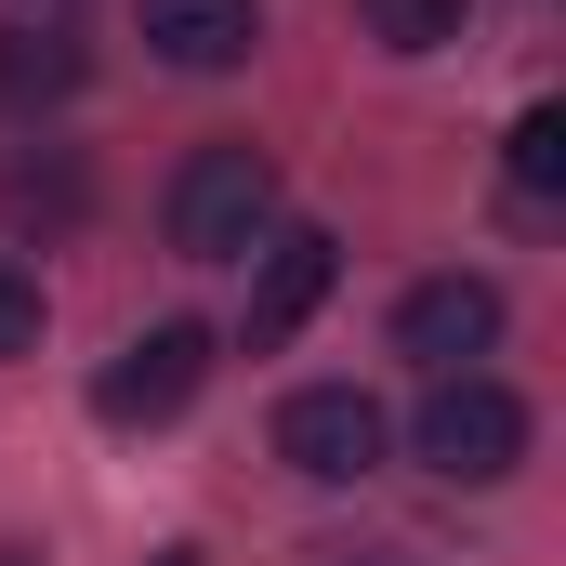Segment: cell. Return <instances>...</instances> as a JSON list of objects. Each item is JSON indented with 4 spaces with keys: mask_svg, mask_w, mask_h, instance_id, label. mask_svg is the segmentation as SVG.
<instances>
[{
    "mask_svg": "<svg viewBox=\"0 0 566 566\" xmlns=\"http://www.w3.org/2000/svg\"><path fill=\"white\" fill-rule=\"evenodd\" d=\"M329 277H343V238H316V224L264 238V277H251V356H277L290 329L329 303Z\"/></svg>",
    "mask_w": 566,
    "mask_h": 566,
    "instance_id": "7",
    "label": "cell"
},
{
    "mask_svg": "<svg viewBox=\"0 0 566 566\" xmlns=\"http://www.w3.org/2000/svg\"><path fill=\"white\" fill-rule=\"evenodd\" d=\"M158 566H198V554H158Z\"/></svg>",
    "mask_w": 566,
    "mask_h": 566,
    "instance_id": "12",
    "label": "cell"
},
{
    "mask_svg": "<svg viewBox=\"0 0 566 566\" xmlns=\"http://www.w3.org/2000/svg\"><path fill=\"white\" fill-rule=\"evenodd\" d=\"M0 566H40V554H0Z\"/></svg>",
    "mask_w": 566,
    "mask_h": 566,
    "instance_id": "13",
    "label": "cell"
},
{
    "mask_svg": "<svg viewBox=\"0 0 566 566\" xmlns=\"http://www.w3.org/2000/svg\"><path fill=\"white\" fill-rule=\"evenodd\" d=\"M93 80V53L66 40V27H0V106L13 119H40V106H66Z\"/></svg>",
    "mask_w": 566,
    "mask_h": 566,
    "instance_id": "8",
    "label": "cell"
},
{
    "mask_svg": "<svg viewBox=\"0 0 566 566\" xmlns=\"http://www.w3.org/2000/svg\"><path fill=\"white\" fill-rule=\"evenodd\" d=\"M0 356H40V277L0 251Z\"/></svg>",
    "mask_w": 566,
    "mask_h": 566,
    "instance_id": "11",
    "label": "cell"
},
{
    "mask_svg": "<svg viewBox=\"0 0 566 566\" xmlns=\"http://www.w3.org/2000/svg\"><path fill=\"white\" fill-rule=\"evenodd\" d=\"M158 224H171V251L185 264H251L264 238H277V158L264 145H198L185 171H171V198H158Z\"/></svg>",
    "mask_w": 566,
    "mask_h": 566,
    "instance_id": "1",
    "label": "cell"
},
{
    "mask_svg": "<svg viewBox=\"0 0 566 566\" xmlns=\"http://www.w3.org/2000/svg\"><path fill=\"white\" fill-rule=\"evenodd\" d=\"M277 461L303 474V488H356L369 461H382V409L356 396V382H303L277 409Z\"/></svg>",
    "mask_w": 566,
    "mask_h": 566,
    "instance_id": "3",
    "label": "cell"
},
{
    "mask_svg": "<svg viewBox=\"0 0 566 566\" xmlns=\"http://www.w3.org/2000/svg\"><path fill=\"white\" fill-rule=\"evenodd\" d=\"M251 40H264V0H145V53L185 66V80L251 66Z\"/></svg>",
    "mask_w": 566,
    "mask_h": 566,
    "instance_id": "6",
    "label": "cell"
},
{
    "mask_svg": "<svg viewBox=\"0 0 566 566\" xmlns=\"http://www.w3.org/2000/svg\"><path fill=\"white\" fill-rule=\"evenodd\" d=\"M409 448H422L448 488H501V474L527 461V396L488 382V369H448L422 409H409Z\"/></svg>",
    "mask_w": 566,
    "mask_h": 566,
    "instance_id": "2",
    "label": "cell"
},
{
    "mask_svg": "<svg viewBox=\"0 0 566 566\" xmlns=\"http://www.w3.org/2000/svg\"><path fill=\"white\" fill-rule=\"evenodd\" d=\"M501 185H514V211H527V224H554V198H566V119H554V106H527V119H514Z\"/></svg>",
    "mask_w": 566,
    "mask_h": 566,
    "instance_id": "9",
    "label": "cell"
},
{
    "mask_svg": "<svg viewBox=\"0 0 566 566\" xmlns=\"http://www.w3.org/2000/svg\"><path fill=\"white\" fill-rule=\"evenodd\" d=\"M461 13H474V0H356V27H369L382 53H448Z\"/></svg>",
    "mask_w": 566,
    "mask_h": 566,
    "instance_id": "10",
    "label": "cell"
},
{
    "mask_svg": "<svg viewBox=\"0 0 566 566\" xmlns=\"http://www.w3.org/2000/svg\"><path fill=\"white\" fill-rule=\"evenodd\" d=\"M488 343H501V290L488 277H422L396 303V356H422L434 382H448L461 356H488Z\"/></svg>",
    "mask_w": 566,
    "mask_h": 566,
    "instance_id": "5",
    "label": "cell"
},
{
    "mask_svg": "<svg viewBox=\"0 0 566 566\" xmlns=\"http://www.w3.org/2000/svg\"><path fill=\"white\" fill-rule=\"evenodd\" d=\"M198 382H211V329H198V316H158V329L119 343V369L93 382V409H106V422H171Z\"/></svg>",
    "mask_w": 566,
    "mask_h": 566,
    "instance_id": "4",
    "label": "cell"
}]
</instances>
